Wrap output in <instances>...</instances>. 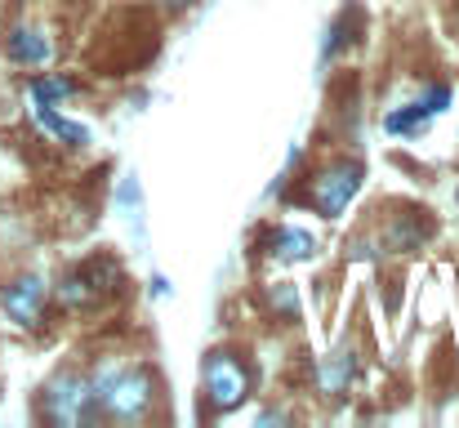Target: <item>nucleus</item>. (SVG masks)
Wrapping results in <instances>:
<instances>
[{"label": "nucleus", "mask_w": 459, "mask_h": 428, "mask_svg": "<svg viewBox=\"0 0 459 428\" xmlns=\"http://www.w3.org/2000/svg\"><path fill=\"white\" fill-rule=\"evenodd\" d=\"M201 393H205V402H210L214 415L241 406L250 397V366L237 353H228V348L210 353L205 366H201Z\"/></svg>", "instance_id": "obj_2"}, {"label": "nucleus", "mask_w": 459, "mask_h": 428, "mask_svg": "<svg viewBox=\"0 0 459 428\" xmlns=\"http://www.w3.org/2000/svg\"><path fill=\"white\" fill-rule=\"evenodd\" d=\"M160 4H169V9H183V4H192V0H160Z\"/></svg>", "instance_id": "obj_14"}, {"label": "nucleus", "mask_w": 459, "mask_h": 428, "mask_svg": "<svg viewBox=\"0 0 459 428\" xmlns=\"http://www.w3.org/2000/svg\"><path fill=\"white\" fill-rule=\"evenodd\" d=\"M268 303H273V308H281L286 317H299V294H295V290H290L286 282L268 290Z\"/></svg>", "instance_id": "obj_13"}, {"label": "nucleus", "mask_w": 459, "mask_h": 428, "mask_svg": "<svg viewBox=\"0 0 459 428\" xmlns=\"http://www.w3.org/2000/svg\"><path fill=\"white\" fill-rule=\"evenodd\" d=\"M455 205H459V188H455Z\"/></svg>", "instance_id": "obj_15"}, {"label": "nucleus", "mask_w": 459, "mask_h": 428, "mask_svg": "<svg viewBox=\"0 0 459 428\" xmlns=\"http://www.w3.org/2000/svg\"><path fill=\"white\" fill-rule=\"evenodd\" d=\"M99 294H103V285L94 282V273H90V268H81V273H72V277H63V282H58V299H63V308H94V303H99Z\"/></svg>", "instance_id": "obj_11"}, {"label": "nucleus", "mask_w": 459, "mask_h": 428, "mask_svg": "<svg viewBox=\"0 0 459 428\" xmlns=\"http://www.w3.org/2000/svg\"><path fill=\"white\" fill-rule=\"evenodd\" d=\"M40 411H45V420H54V424H90V420L99 415L94 384L81 380V375H58V380L45 389Z\"/></svg>", "instance_id": "obj_3"}, {"label": "nucleus", "mask_w": 459, "mask_h": 428, "mask_svg": "<svg viewBox=\"0 0 459 428\" xmlns=\"http://www.w3.org/2000/svg\"><path fill=\"white\" fill-rule=\"evenodd\" d=\"M446 103H451V90L446 85H433L424 99H415V103H406V108H397L384 126L393 130V135H420L437 112H446Z\"/></svg>", "instance_id": "obj_5"}, {"label": "nucleus", "mask_w": 459, "mask_h": 428, "mask_svg": "<svg viewBox=\"0 0 459 428\" xmlns=\"http://www.w3.org/2000/svg\"><path fill=\"white\" fill-rule=\"evenodd\" d=\"M49 54H54V45H49V36H45L40 27H13V31H9V58H13V63H22V67H45Z\"/></svg>", "instance_id": "obj_8"}, {"label": "nucleus", "mask_w": 459, "mask_h": 428, "mask_svg": "<svg viewBox=\"0 0 459 428\" xmlns=\"http://www.w3.org/2000/svg\"><path fill=\"white\" fill-rule=\"evenodd\" d=\"M31 117H36V126H40L49 139L67 143V147H85V143H90V130L76 126V121H67V117H58L54 103H31Z\"/></svg>", "instance_id": "obj_9"}, {"label": "nucleus", "mask_w": 459, "mask_h": 428, "mask_svg": "<svg viewBox=\"0 0 459 428\" xmlns=\"http://www.w3.org/2000/svg\"><path fill=\"white\" fill-rule=\"evenodd\" d=\"M316 255V237L304 232V228H277L273 237H268V259H277V264H307Z\"/></svg>", "instance_id": "obj_7"}, {"label": "nucleus", "mask_w": 459, "mask_h": 428, "mask_svg": "<svg viewBox=\"0 0 459 428\" xmlns=\"http://www.w3.org/2000/svg\"><path fill=\"white\" fill-rule=\"evenodd\" d=\"M357 188H361V165L357 161H334V165H325L321 174L307 179V201H312L316 214L339 219L348 210V201L357 197Z\"/></svg>", "instance_id": "obj_4"}, {"label": "nucleus", "mask_w": 459, "mask_h": 428, "mask_svg": "<svg viewBox=\"0 0 459 428\" xmlns=\"http://www.w3.org/2000/svg\"><path fill=\"white\" fill-rule=\"evenodd\" d=\"M352 375H357V357L339 348V353H330V357L321 362V371H316V384H321V393H325V397H339V393H348Z\"/></svg>", "instance_id": "obj_10"}, {"label": "nucleus", "mask_w": 459, "mask_h": 428, "mask_svg": "<svg viewBox=\"0 0 459 428\" xmlns=\"http://www.w3.org/2000/svg\"><path fill=\"white\" fill-rule=\"evenodd\" d=\"M99 415L117 424H143L156 406V375L148 366H103L94 380Z\"/></svg>", "instance_id": "obj_1"}, {"label": "nucleus", "mask_w": 459, "mask_h": 428, "mask_svg": "<svg viewBox=\"0 0 459 428\" xmlns=\"http://www.w3.org/2000/svg\"><path fill=\"white\" fill-rule=\"evenodd\" d=\"M76 85L67 76H36L31 81V103H58V99H72Z\"/></svg>", "instance_id": "obj_12"}, {"label": "nucleus", "mask_w": 459, "mask_h": 428, "mask_svg": "<svg viewBox=\"0 0 459 428\" xmlns=\"http://www.w3.org/2000/svg\"><path fill=\"white\" fill-rule=\"evenodd\" d=\"M0 303H4L9 321H18V326H36L40 312H45V282H40V277H18L13 285H4Z\"/></svg>", "instance_id": "obj_6"}]
</instances>
